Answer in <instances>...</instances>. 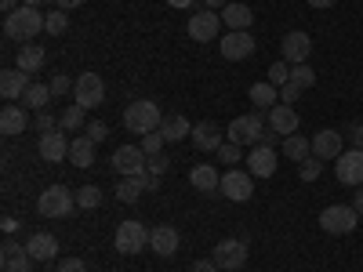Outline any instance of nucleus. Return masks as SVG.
I'll use <instances>...</instances> for the list:
<instances>
[{
    "mask_svg": "<svg viewBox=\"0 0 363 272\" xmlns=\"http://www.w3.org/2000/svg\"><path fill=\"white\" fill-rule=\"evenodd\" d=\"M203 4H207L211 11H225V4H229V0H203Z\"/></svg>",
    "mask_w": 363,
    "mask_h": 272,
    "instance_id": "obj_56",
    "label": "nucleus"
},
{
    "mask_svg": "<svg viewBox=\"0 0 363 272\" xmlns=\"http://www.w3.org/2000/svg\"><path fill=\"white\" fill-rule=\"evenodd\" d=\"M167 167H171V160H167L164 153H157V157H149V167H145V171H149V174H164Z\"/></svg>",
    "mask_w": 363,
    "mask_h": 272,
    "instance_id": "obj_47",
    "label": "nucleus"
},
{
    "mask_svg": "<svg viewBox=\"0 0 363 272\" xmlns=\"http://www.w3.org/2000/svg\"><path fill=\"white\" fill-rule=\"evenodd\" d=\"M247 171L255 178H272L277 174V149L272 145H251V153H247Z\"/></svg>",
    "mask_w": 363,
    "mask_h": 272,
    "instance_id": "obj_16",
    "label": "nucleus"
},
{
    "mask_svg": "<svg viewBox=\"0 0 363 272\" xmlns=\"http://www.w3.org/2000/svg\"><path fill=\"white\" fill-rule=\"evenodd\" d=\"M51 98H55V95H51L48 84H29L26 95H22V106H26V109H48Z\"/></svg>",
    "mask_w": 363,
    "mask_h": 272,
    "instance_id": "obj_31",
    "label": "nucleus"
},
{
    "mask_svg": "<svg viewBox=\"0 0 363 272\" xmlns=\"http://www.w3.org/2000/svg\"><path fill=\"white\" fill-rule=\"evenodd\" d=\"M349 135H352V145H356V149H363V124H352V128H349Z\"/></svg>",
    "mask_w": 363,
    "mask_h": 272,
    "instance_id": "obj_51",
    "label": "nucleus"
},
{
    "mask_svg": "<svg viewBox=\"0 0 363 272\" xmlns=\"http://www.w3.org/2000/svg\"><path fill=\"white\" fill-rule=\"evenodd\" d=\"M29 128V113H26V106H4L0 109V135L4 138H15V135H22Z\"/></svg>",
    "mask_w": 363,
    "mask_h": 272,
    "instance_id": "obj_20",
    "label": "nucleus"
},
{
    "mask_svg": "<svg viewBox=\"0 0 363 272\" xmlns=\"http://www.w3.org/2000/svg\"><path fill=\"white\" fill-rule=\"evenodd\" d=\"M69 142H73V138H66V131H48V135H40V142H37V153H40V160L58 164V160L69 157Z\"/></svg>",
    "mask_w": 363,
    "mask_h": 272,
    "instance_id": "obj_15",
    "label": "nucleus"
},
{
    "mask_svg": "<svg viewBox=\"0 0 363 272\" xmlns=\"http://www.w3.org/2000/svg\"><path fill=\"white\" fill-rule=\"evenodd\" d=\"M342 186H363V149H349V153L338 157V167H335Z\"/></svg>",
    "mask_w": 363,
    "mask_h": 272,
    "instance_id": "obj_14",
    "label": "nucleus"
},
{
    "mask_svg": "<svg viewBox=\"0 0 363 272\" xmlns=\"http://www.w3.org/2000/svg\"><path fill=\"white\" fill-rule=\"evenodd\" d=\"M189 181H193V189H200V193H218L222 174H218V167H211V164H196L189 171Z\"/></svg>",
    "mask_w": 363,
    "mask_h": 272,
    "instance_id": "obj_24",
    "label": "nucleus"
},
{
    "mask_svg": "<svg viewBox=\"0 0 363 272\" xmlns=\"http://www.w3.org/2000/svg\"><path fill=\"white\" fill-rule=\"evenodd\" d=\"M255 55V37L251 29H229L222 40V58L225 62H244V58Z\"/></svg>",
    "mask_w": 363,
    "mask_h": 272,
    "instance_id": "obj_12",
    "label": "nucleus"
},
{
    "mask_svg": "<svg viewBox=\"0 0 363 272\" xmlns=\"http://www.w3.org/2000/svg\"><path fill=\"white\" fill-rule=\"evenodd\" d=\"M309 153H313V138H298V135H291V138H284V157L287 160H309Z\"/></svg>",
    "mask_w": 363,
    "mask_h": 272,
    "instance_id": "obj_32",
    "label": "nucleus"
},
{
    "mask_svg": "<svg viewBox=\"0 0 363 272\" xmlns=\"http://www.w3.org/2000/svg\"><path fill=\"white\" fill-rule=\"evenodd\" d=\"M356 225H359V215L352 210V203H330L320 210V229L330 236H349L356 232Z\"/></svg>",
    "mask_w": 363,
    "mask_h": 272,
    "instance_id": "obj_3",
    "label": "nucleus"
},
{
    "mask_svg": "<svg viewBox=\"0 0 363 272\" xmlns=\"http://www.w3.org/2000/svg\"><path fill=\"white\" fill-rule=\"evenodd\" d=\"M277 102H280V87H277V84L262 80V84L251 87V106H258V109H272Z\"/></svg>",
    "mask_w": 363,
    "mask_h": 272,
    "instance_id": "obj_30",
    "label": "nucleus"
},
{
    "mask_svg": "<svg viewBox=\"0 0 363 272\" xmlns=\"http://www.w3.org/2000/svg\"><path fill=\"white\" fill-rule=\"evenodd\" d=\"M22 4H29V8H40V4H51V0H22Z\"/></svg>",
    "mask_w": 363,
    "mask_h": 272,
    "instance_id": "obj_59",
    "label": "nucleus"
},
{
    "mask_svg": "<svg viewBox=\"0 0 363 272\" xmlns=\"http://www.w3.org/2000/svg\"><path fill=\"white\" fill-rule=\"evenodd\" d=\"M298 98H301V87H298V84H284V87H280V102H284V106H294Z\"/></svg>",
    "mask_w": 363,
    "mask_h": 272,
    "instance_id": "obj_45",
    "label": "nucleus"
},
{
    "mask_svg": "<svg viewBox=\"0 0 363 272\" xmlns=\"http://www.w3.org/2000/svg\"><path fill=\"white\" fill-rule=\"evenodd\" d=\"M262 131H265V120L258 113H244V116H236L233 124H229V142L236 145H258L262 142Z\"/></svg>",
    "mask_w": 363,
    "mask_h": 272,
    "instance_id": "obj_7",
    "label": "nucleus"
},
{
    "mask_svg": "<svg viewBox=\"0 0 363 272\" xmlns=\"http://www.w3.org/2000/svg\"><path fill=\"white\" fill-rule=\"evenodd\" d=\"M113 247L116 254H138L149 247V229L142 222H120L116 225V236H113Z\"/></svg>",
    "mask_w": 363,
    "mask_h": 272,
    "instance_id": "obj_5",
    "label": "nucleus"
},
{
    "mask_svg": "<svg viewBox=\"0 0 363 272\" xmlns=\"http://www.w3.org/2000/svg\"><path fill=\"white\" fill-rule=\"evenodd\" d=\"M160 124H164V113H160L157 102H149V98H138V102H131V106L124 109V128H128L131 135L160 131Z\"/></svg>",
    "mask_w": 363,
    "mask_h": 272,
    "instance_id": "obj_2",
    "label": "nucleus"
},
{
    "mask_svg": "<svg viewBox=\"0 0 363 272\" xmlns=\"http://www.w3.org/2000/svg\"><path fill=\"white\" fill-rule=\"evenodd\" d=\"M222 22H225L229 29H251V22H255V11H251L247 4H225V11H222Z\"/></svg>",
    "mask_w": 363,
    "mask_h": 272,
    "instance_id": "obj_29",
    "label": "nucleus"
},
{
    "mask_svg": "<svg viewBox=\"0 0 363 272\" xmlns=\"http://www.w3.org/2000/svg\"><path fill=\"white\" fill-rule=\"evenodd\" d=\"M149 167V157L142 153V145H120L113 153V171L120 178H131V174H142Z\"/></svg>",
    "mask_w": 363,
    "mask_h": 272,
    "instance_id": "obj_11",
    "label": "nucleus"
},
{
    "mask_svg": "<svg viewBox=\"0 0 363 272\" xmlns=\"http://www.w3.org/2000/svg\"><path fill=\"white\" fill-rule=\"evenodd\" d=\"M142 193H145V186H142V178H138V174L120 178V186H116V200H120V203H138Z\"/></svg>",
    "mask_w": 363,
    "mask_h": 272,
    "instance_id": "obj_33",
    "label": "nucleus"
},
{
    "mask_svg": "<svg viewBox=\"0 0 363 272\" xmlns=\"http://www.w3.org/2000/svg\"><path fill=\"white\" fill-rule=\"evenodd\" d=\"M26 251H29V258H33V261H51L58 254V239L51 232H37V236H29Z\"/></svg>",
    "mask_w": 363,
    "mask_h": 272,
    "instance_id": "obj_25",
    "label": "nucleus"
},
{
    "mask_svg": "<svg viewBox=\"0 0 363 272\" xmlns=\"http://www.w3.org/2000/svg\"><path fill=\"white\" fill-rule=\"evenodd\" d=\"M189 37L196 40V44H207V40H215L218 37V29H222V15L218 11H211V8H203V11H196L193 18H189Z\"/></svg>",
    "mask_w": 363,
    "mask_h": 272,
    "instance_id": "obj_13",
    "label": "nucleus"
},
{
    "mask_svg": "<svg viewBox=\"0 0 363 272\" xmlns=\"http://www.w3.org/2000/svg\"><path fill=\"white\" fill-rule=\"evenodd\" d=\"M342 153H345V138H342V131L327 128V131L313 135V157H320V160H338Z\"/></svg>",
    "mask_w": 363,
    "mask_h": 272,
    "instance_id": "obj_17",
    "label": "nucleus"
},
{
    "mask_svg": "<svg viewBox=\"0 0 363 272\" xmlns=\"http://www.w3.org/2000/svg\"><path fill=\"white\" fill-rule=\"evenodd\" d=\"M69 29V15L62 11V8H55L51 15H44V33H51V37H62Z\"/></svg>",
    "mask_w": 363,
    "mask_h": 272,
    "instance_id": "obj_34",
    "label": "nucleus"
},
{
    "mask_svg": "<svg viewBox=\"0 0 363 272\" xmlns=\"http://www.w3.org/2000/svg\"><path fill=\"white\" fill-rule=\"evenodd\" d=\"M73 84H77L73 76H62V73H58V76H51L48 87H51V95H55V98H62V95H69V91H73Z\"/></svg>",
    "mask_w": 363,
    "mask_h": 272,
    "instance_id": "obj_43",
    "label": "nucleus"
},
{
    "mask_svg": "<svg viewBox=\"0 0 363 272\" xmlns=\"http://www.w3.org/2000/svg\"><path fill=\"white\" fill-rule=\"evenodd\" d=\"M26 87H29V73H22V69H4L0 73V95H4V102L22 98Z\"/></svg>",
    "mask_w": 363,
    "mask_h": 272,
    "instance_id": "obj_23",
    "label": "nucleus"
},
{
    "mask_svg": "<svg viewBox=\"0 0 363 272\" xmlns=\"http://www.w3.org/2000/svg\"><path fill=\"white\" fill-rule=\"evenodd\" d=\"M262 145H272V149H277V145H284V135H277L272 128H265V131H262Z\"/></svg>",
    "mask_w": 363,
    "mask_h": 272,
    "instance_id": "obj_49",
    "label": "nucleus"
},
{
    "mask_svg": "<svg viewBox=\"0 0 363 272\" xmlns=\"http://www.w3.org/2000/svg\"><path fill=\"white\" fill-rule=\"evenodd\" d=\"M352 210L363 218V186H359V189H356V196H352Z\"/></svg>",
    "mask_w": 363,
    "mask_h": 272,
    "instance_id": "obj_52",
    "label": "nucleus"
},
{
    "mask_svg": "<svg viewBox=\"0 0 363 272\" xmlns=\"http://www.w3.org/2000/svg\"><path fill=\"white\" fill-rule=\"evenodd\" d=\"M33 128H37L40 135H48V131H62V128H58V116H51L48 109H37V116H33Z\"/></svg>",
    "mask_w": 363,
    "mask_h": 272,
    "instance_id": "obj_41",
    "label": "nucleus"
},
{
    "mask_svg": "<svg viewBox=\"0 0 363 272\" xmlns=\"http://www.w3.org/2000/svg\"><path fill=\"white\" fill-rule=\"evenodd\" d=\"M338 0H309V8H320V11H327V8H335Z\"/></svg>",
    "mask_w": 363,
    "mask_h": 272,
    "instance_id": "obj_54",
    "label": "nucleus"
},
{
    "mask_svg": "<svg viewBox=\"0 0 363 272\" xmlns=\"http://www.w3.org/2000/svg\"><path fill=\"white\" fill-rule=\"evenodd\" d=\"M138 178H142V186H145V193H153V189H160V174H149V171H142Z\"/></svg>",
    "mask_w": 363,
    "mask_h": 272,
    "instance_id": "obj_48",
    "label": "nucleus"
},
{
    "mask_svg": "<svg viewBox=\"0 0 363 272\" xmlns=\"http://www.w3.org/2000/svg\"><path fill=\"white\" fill-rule=\"evenodd\" d=\"M44 47L40 44H22V51H18V66L15 69H22V73H37V69H44Z\"/></svg>",
    "mask_w": 363,
    "mask_h": 272,
    "instance_id": "obj_28",
    "label": "nucleus"
},
{
    "mask_svg": "<svg viewBox=\"0 0 363 272\" xmlns=\"http://www.w3.org/2000/svg\"><path fill=\"white\" fill-rule=\"evenodd\" d=\"M44 33V15L37 8H15L11 15H4V37L8 40H18V44H33V37Z\"/></svg>",
    "mask_w": 363,
    "mask_h": 272,
    "instance_id": "obj_1",
    "label": "nucleus"
},
{
    "mask_svg": "<svg viewBox=\"0 0 363 272\" xmlns=\"http://www.w3.org/2000/svg\"><path fill=\"white\" fill-rule=\"evenodd\" d=\"M73 207H77V193H69L66 186H48L37 196V210L44 218H66L73 215Z\"/></svg>",
    "mask_w": 363,
    "mask_h": 272,
    "instance_id": "obj_4",
    "label": "nucleus"
},
{
    "mask_svg": "<svg viewBox=\"0 0 363 272\" xmlns=\"http://www.w3.org/2000/svg\"><path fill=\"white\" fill-rule=\"evenodd\" d=\"M218 160H222V167L240 164V160H244V145H236V142H222V149H218Z\"/></svg>",
    "mask_w": 363,
    "mask_h": 272,
    "instance_id": "obj_38",
    "label": "nucleus"
},
{
    "mask_svg": "<svg viewBox=\"0 0 363 272\" xmlns=\"http://www.w3.org/2000/svg\"><path fill=\"white\" fill-rule=\"evenodd\" d=\"M73 98H77L80 109H95V106H102V98H106V84H102V76H99V73H80V80L73 84Z\"/></svg>",
    "mask_w": 363,
    "mask_h": 272,
    "instance_id": "obj_9",
    "label": "nucleus"
},
{
    "mask_svg": "<svg viewBox=\"0 0 363 272\" xmlns=\"http://www.w3.org/2000/svg\"><path fill=\"white\" fill-rule=\"evenodd\" d=\"M0 8H4V15H11V11L22 8V4H18V0H0Z\"/></svg>",
    "mask_w": 363,
    "mask_h": 272,
    "instance_id": "obj_57",
    "label": "nucleus"
},
{
    "mask_svg": "<svg viewBox=\"0 0 363 272\" xmlns=\"http://www.w3.org/2000/svg\"><path fill=\"white\" fill-rule=\"evenodd\" d=\"M142 153L145 157H157V153H164V135L160 131H149V135H142Z\"/></svg>",
    "mask_w": 363,
    "mask_h": 272,
    "instance_id": "obj_39",
    "label": "nucleus"
},
{
    "mask_svg": "<svg viewBox=\"0 0 363 272\" xmlns=\"http://www.w3.org/2000/svg\"><path fill=\"white\" fill-rule=\"evenodd\" d=\"M189 272H222V268L215 265V258H207V261H196V265H193Z\"/></svg>",
    "mask_w": 363,
    "mask_h": 272,
    "instance_id": "obj_50",
    "label": "nucleus"
},
{
    "mask_svg": "<svg viewBox=\"0 0 363 272\" xmlns=\"http://www.w3.org/2000/svg\"><path fill=\"white\" fill-rule=\"evenodd\" d=\"M189 138L196 142L200 153H218V149H222V131H218V124H211V120H200Z\"/></svg>",
    "mask_w": 363,
    "mask_h": 272,
    "instance_id": "obj_22",
    "label": "nucleus"
},
{
    "mask_svg": "<svg viewBox=\"0 0 363 272\" xmlns=\"http://www.w3.org/2000/svg\"><path fill=\"white\" fill-rule=\"evenodd\" d=\"M69 164L73 167H91V164H95V142H91L87 135L69 142Z\"/></svg>",
    "mask_w": 363,
    "mask_h": 272,
    "instance_id": "obj_27",
    "label": "nucleus"
},
{
    "mask_svg": "<svg viewBox=\"0 0 363 272\" xmlns=\"http://www.w3.org/2000/svg\"><path fill=\"white\" fill-rule=\"evenodd\" d=\"M84 120H87V109L73 106V109H66L62 116H58V128H62V131H80V128H84Z\"/></svg>",
    "mask_w": 363,
    "mask_h": 272,
    "instance_id": "obj_35",
    "label": "nucleus"
},
{
    "mask_svg": "<svg viewBox=\"0 0 363 272\" xmlns=\"http://www.w3.org/2000/svg\"><path fill=\"white\" fill-rule=\"evenodd\" d=\"M149 251L160 258H174L178 251V229L174 225H153L149 229Z\"/></svg>",
    "mask_w": 363,
    "mask_h": 272,
    "instance_id": "obj_19",
    "label": "nucleus"
},
{
    "mask_svg": "<svg viewBox=\"0 0 363 272\" xmlns=\"http://www.w3.org/2000/svg\"><path fill=\"white\" fill-rule=\"evenodd\" d=\"M0 229H4V232H8V236H11V232H15V229H18V222H15V218H11V215H8V218H4V222H0Z\"/></svg>",
    "mask_w": 363,
    "mask_h": 272,
    "instance_id": "obj_55",
    "label": "nucleus"
},
{
    "mask_svg": "<svg viewBox=\"0 0 363 272\" xmlns=\"http://www.w3.org/2000/svg\"><path fill=\"white\" fill-rule=\"evenodd\" d=\"M58 272H87V261L84 258H62L58 261Z\"/></svg>",
    "mask_w": 363,
    "mask_h": 272,
    "instance_id": "obj_46",
    "label": "nucleus"
},
{
    "mask_svg": "<svg viewBox=\"0 0 363 272\" xmlns=\"http://www.w3.org/2000/svg\"><path fill=\"white\" fill-rule=\"evenodd\" d=\"M91 142H102L106 135H109V128H106V120H91V124H87V131H84Z\"/></svg>",
    "mask_w": 363,
    "mask_h": 272,
    "instance_id": "obj_44",
    "label": "nucleus"
},
{
    "mask_svg": "<svg viewBox=\"0 0 363 272\" xmlns=\"http://www.w3.org/2000/svg\"><path fill=\"white\" fill-rule=\"evenodd\" d=\"M99 203H102V189H99V186H84V189L77 193V207H80V210H95Z\"/></svg>",
    "mask_w": 363,
    "mask_h": 272,
    "instance_id": "obj_36",
    "label": "nucleus"
},
{
    "mask_svg": "<svg viewBox=\"0 0 363 272\" xmlns=\"http://www.w3.org/2000/svg\"><path fill=\"white\" fill-rule=\"evenodd\" d=\"M218 193H222L225 200H233V203H247V200L255 196V174H251V171H240V167L225 171Z\"/></svg>",
    "mask_w": 363,
    "mask_h": 272,
    "instance_id": "obj_6",
    "label": "nucleus"
},
{
    "mask_svg": "<svg viewBox=\"0 0 363 272\" xmlns=\"http://www.w3.org/2000/svg\"><path fill=\"white\" fill-rule=\"evenodd\" d=\"M265 124L277 131V135H284V138H291L294 131H298V113L291 109V106H284V102H277L272 109H265Z\"/></svg>",
    "mask_w": 363,
    "mask_h": 272,
    "instance_id": "obj_18",
    "label": "nucleus"
},
{
    "mask_svg": "<svg viewBox=\"0 0 363 272\" xmlns=\"http://www.w3.org/2000/svg\"><path fill=\"white\" fill-rule=\"evenodd\" d=\"M269 84H277V87L291 84V66L284 62V58H280V62H272V66H269Z\"/></svg>",
    "mask_w": 363,
    "mask_h": 272,
    "instance_id": "obj_42",
    "label": "nucleus"
},
{
    "mask_svg": "<svg viewBox=\"0 0 363 272\" xmlns=\"http://www.w3.org/2000/svg\"><path fill=\"white\" fill-rule=\"evenodd\" d=\"M0 261H4V272H33V258H29V251H22L15 239H4Z\"/></svg>",
    "mask_w": 363,
    "mask_h": 272,
    "instance_id": "obj_21",
    "label": "nucleus"
},
{
    "mask_svg": "<svg viewBox=\"0 0 363 272\" xmlns=\"http://www.w3.org/2000/svg\"><path fill=\"white\" fill-rule=\"evenodd\" d=\"M320 171H323V160H320V157H309V160H301L298 178H301V181H316V178H320Z\"/></svg>",
    "mask_w": 363,
    "mask_h": 272,
    "instance_id": "obj_40",
    "label": "nucleus"
},
{
    "mask_svg": "<svg viewBox=\"0 0 363 272\" xmlns=\"http://www.w3.org/2000/svg\"><path fill=\"white\" fill-rule=\"evenodd\" d=\"M167 4H171V8H182V11H186V8H193V4H196V0H167Z\"/></svg>",
    "mask_w": 363,
    "mask_h": 272,
    "instance_id": "obj_58",
    "label": "nucleus"
},
{
    "mask_svg": "<svg viewBox=\"0 0 363 272\" xmlns=\"http://www.w3.org/2000/svg\"><path fill=\"white\" fill-rule=\"evenodd\" d=\"M55 4L62 8V11H73V8H80V4H84V0H55Z\"/></svg>",
    "mask_w": 363,
    "mask_h": 272,
    "instance_id": "obj_53",
    "label": "nucleus"
},
{
    "mask_svg": "<svg viewBox=\"0 0 363 272\" xmlns=\"http://www.w3.org/2000/svg\"><path fill=\"white\" fill-rule=\"evenodd\" d=\"M291 84H298L301 91H309L313 84H316V73H313V66L306 62V66H291Z\"/></svg>",
    "mask_w": 363,
    "mask_h": 272,
    "instance_id": "obj_37",
    "label": "nucleus"
},
{
    "mask_svg": "<svg viewBox=\"0 0 363 272\" xmlns=\"http://www.w3.org/2000/svg\"><path fill=\"white\" fill-rule=\"evenodd\" d=\"M160 135H164V142H182V138L193 135V124H189V120L182 116V113H171V116H164Z\"/></svg>",
    "mask_w": 363,
    "mask_h": 272,
    "instance_id": "obj_26",
    "label": "nucleus"
},
{
    "mask_svg": "<svg viewBox=\"0 0 363 272\" xmlns=\"http://www.w3.org/2000/svg\"><path fill=\"white\" fill-rule=\"evenodd\" d=\"M280 51H284V62L287 66H306L309 55H313V37L301 33V29H291V33H284Z\"/></svg>",
    "mask_w": 363,
    "mask_h": 272,
    "instance_id": "obj_10",
    "label": "nucleus"
},
{
    "mask_svg": "<svg viewBox=\"0 0 363 272\" xmlns=\"http://www.w3.org/2000/svg\"><path fill=\"white\" fill-rule=\"evenodd\" d=\"M211 258H215V265L222 272H236V268L247 265V244L244 239H222V244H215Z\"/></svg>",
    "mask_w": 363,
    "mask_h": 272,
    "instance_id": "obj_8",
    "label": "nucleus"
}]
</instances>
